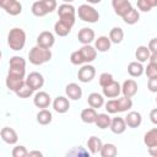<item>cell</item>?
<instances>
[{
    "label": "cell",
    "mask_w": 157,
    "mask_h": 157,
    "mask_svg": "<svg viewBox=\"0 0 157 157\" xmlns=\"http://www.w3.org/2000/svg\"><path fill=\"white\" fill-rule=\"evenodd\" d=\"M31 11H32V13H33L34 16H37V17H43V16H45V15L48 13V11H47V9H45V6H44V4H43L42 0H40V1H34V2L32 4Z\"/></svg>",
    "instance_id": "4dcf8cb0"
},
{
    "label": "cell",
    "mask_w": 157,
    "mask_h": 157,
    "mask_svg": "<svg viewBox=\"0 0 157 157\" xmlns=\"http://www.w3.org/2000/svg\"><path fill=\"white\" fill-rule=\"evenodd\" d=\"M53 108H54V110H55L56 113L64 114V113H66V112L69 110V108H70V102H69V99H67L66 97L59 96V97H56V98L53 101Z\"/></svg>",
    "instance_id": "9a60e30c"
},
{
    "label": "cell",
    "mask_w": 157,
    "mask_h": 157,
    "mask_svg": "<svg viewBox=\"0 0 157 157\" xmlns=\"http://www.w3.org/2000/svg\"><path fill=\"white\" fill-rule=\"evenodd\" d=\"M121 93L124 94V97H128V98L134 97L137 93V83H136V81L132 80V78L125 80L123 86H121Z\"/></svg>",
    "instance_id": "4fadbf2b"
},
{
    "label": "cell",
    "mask_w": 157,
    "mask_h": 157,
    "mask_svg": "<svg viewBox=\"0 0 157 157\" xmlns=\"http://www.w3.org/2000/svg\"><path fill=\"white\" fill-rule=\"evenodd\" d=\"M9 69H17V70H26V60L22 56H12L9 61Z\"/></svg>",
    "instance_id": "d6a6232c"
},
{
    "label": "cell",
    "mask_w": 157,
    "mask_h": 157,
    "mask_svg": "<svg viewBox=\"0 0 157 157\" xmlns=\"http://www.w3.org/2000/svg\"><path fill=\"white\" fill-rule=\"evenodd\" d=\"M137 7H139V10H141L144 12H148L152 9L150 2H148V0H139L137 1Z\"/></svg>",
    "instance_id": "f6af8a7d"
},
{
    "label": "cell",
    "mask_w": 157,
    "mask_h": 157,
    "mask_svg": "<svg viewBox=\"0 0 157 157\" xmlns=\"http://www.w3.org/2000/svg\"><path fill=\"white\" fill-rule=\"evenodd\" d=\"M110 45H112V42L109 39V37H105V36H101L98 37L96 40H94V48L98 52H108L110 49Z\"/></svg>",
    "instance_id": "7402d4cb"
},
{
    "label": "cell",
    "mask_w": 157,
    "mask_h": 157,
    "mask_svg": "<svg viewBox=\"0 0 157 157\" xmlns=\"http://www.w3.org/2000/svg\"><path fill=\"white\" fill-rule=\"evenodd\" d=\"M145 74H146V76H147L148 78L157 76V66H155V65H152V64L148 63L147 67L145 69Z\"/></svg>",
    "instance_id": "7bdbcfd3"
},
{
    "label": "cell",
    "mask_w": 157,
    "mask_h": 157,
    "mask_svg": "<svg viewBox=\"0 0 157 157\" xmlns=\"http://www.w3.org/2000/svg\"><path fill=\"white\" fill-rule=\"evenodd\" d=\"M94 76H96V69H94V66H92L90 64H86V65L81 66V69L77 72L78 81H81L83 83L91 82L94 78Z\"/></svg>",
    "instance_id": "8992f818"
},
{
    "label": "cell",
    "mask_w": 157,
    "mask_h": 157,
    "mask_svg": "<svg viewBox=\"0 0 157 157\" xmlns=\"http://www.w3.org/2000/svg\"><path fill=\"white\" fill-rule=\"evenodd\" d=\"M70 61H71L72 65H82V64L85 63V60H83V58H82V54H81L80 49H78V50H75V52L71 53V55H70Z\"/></svg>",
    "instance_id": "f35d334b"
},
{
    "label": "cell",
    "mask_w": 157,
    "mask_h": 157,
    "mask_svg": "<svg viewBox=\"0 0 157 157\" xmlns=\"http://www.w3.org/2000/svg\"><path fill=\"white\" fill-rule=\"evenodd\" d=\"M148 49L151 54H157V38H152L148 42Z\"/></svg>",
    "instance_id": "7dc6e473"
},
{
    "label": "cell",
    "mask_w": 157,
    "mask_h": 157,
    "mask_svg": "<svg viewBox=\"0 0 157 157\" xmlns=\"http://www.w3.org/2000/svg\"><path fill=\"white\" fill-rule=\"evenodd\" d=\"M99 153L101 157H117L118 150L114 144H104Z\"/></svg>",
    "instance_id": "1f68e13d"
},
{
    "label": "cell",
    "mask_w": 157,
    "mask_h": 157,
    "mask_svg": "<svg viewBox=\"0 0 157 157\" xmlns=\"http://www.w3.org/2000/svg\"><path fill=\"white\" fill-rule=\"evenodd\" d=\"M139 20H140V13H139V11H137L136 9H134V7L123 17V21H124L126 25H135V23L139 22Z\"/></svg>",
    "instance_id": "e575fe53"
},
{
    "label": "cell",
    "mask_w": 157,
    "mask_h": 157,
    "mask_svg": "<svg viewBox=\"0 0 157 157\" xmlns=\"http://www.w3.org/2000/svg\"><path fill=\"white\" fill-rule=\"evenodd\" d=\"M80 117H81V120L83 123H86V124H94L96 120H97L98 114H97L96 109H93V108H85L81 112Z\"/></svg>",
    "instance_id": "44dd1931"
},
{
    "label": "cell",
    "mask_w": 157,
    "mask_h": 157,
    "mask_svg": "<svg viewBox=\"0 0 157 157\" xmlns=\"http://www.w3.org/2000/svg\"><path fill=\"white\" fill-rule=\"evenodd\" d=\"M25 44H26V32L20 27H15L10 29L7 34V45L10 47V49L21 50L23 49Z\"/></svg>",
    "instance_id": "6da1fadb"
},
{
    "label": "cell",
    "mask_w": 157,
    "mask_h": 157,
    "mask_svg": "<svg viewBox=\"0 0 157 157\" xmlns=\"http://www.w3.org/2000/svg\"><path fill=\"white\" fill-rule=\"evenodd\" d=\"M150 120H151L152 124L157 125V108H155L150 112Z\"/></svg>",
    "instance_id": "c3c4849f"
},
{
    "label": "cell",
    "mask_w": 157,
    "mask_h": 157,
    "mask_svg": "<svg viewBox=\"0 0 157 157\" xmlns=\"http://www.w3.org/2000/svg\"><path fill=\"white\" fill-rule=\"evenodd\" d=\"M128 72L131 77H140L145 72V67L139 61H131L128 65Z\"/></svg>",
    "instance_id": "cb8c5ba5"
},
{
    "label": "cell",
    "mask_w": 157,
    "mask_h": 157,
    "mask_svg": "<svg viewBox=\"0 0 157 157\" xmlns=\"http://www.w3.org/2000/svg\"><path fill=\"white\" fill-rule=\"evenodd\" d=\"M103 96L107 98H115L120 94L121 92V86L119 85V82L113 81L110 85H108L107 87H103Z\"/></svg>",
    "instance_id": "e0dca14e"
},
{
    "label": "cell",
    "mask_w": 157,
    "mask_h": 157,
    "mask_svg": "<svg viewBox=\"0 0 157 157\" xmlns=\"http://www.w3.org/2000/svg\"><path fill=\"white\" fill-rule=\"evenodd\" d=\"M125 123H126V125L129 128H132V129L139 128L141 125V123H142V117H141V114L139 112H135V110L129 112L128 115L125 117Z\"/></svg>",
    "instance_id": "ac0fdd59"
},
{
    "label": "cell",
    "mask_w": 157,
    "mask_h": 157,
    "mask_svg": "<svg viewBox=\"0 0 157 157\" xmlns=\"http://www.w3.org/2000/svg\"><path fill=\"white\" fill-rule=\"evenodd\" d=\"M0 135H1V139L4 142L9 144V145H15L18 140V136H17V132L12 129V128H9V126H5L1 129L0 131Z\"/></svg>",
    "instance_id": "2e32d148"
},
{
    "label": "cell",
    "mask_w": 157,
    "mask_h": 157,
    "mask_svg": "<svg viewBox=\"0 0 157 157\" xmlns=\"http://www.w3.org/2000/svg\"><path fill=\"white\" fill-rule=\"evenodd\" d=\"M42 1H43L44 6H45V9H47L48 13L53 12V11L56 9V6H58V4H56V1H55V0H42Z\"/></svg>",
    "instance_id": "ee69618b"
},
{
    "label": "cell",
    "mask_w": 157,
    "mask_h": 157,
    "mask_svg": "<svg viewBox=\"0 0 157 157\" xmlns=\"http://www.w3.org/2000/svg\"><path fill=\"white\" fill-rule=\"evenodd\" d=\"M99 85H101V87L103 88V87H107L108 85H110L113 81H114V78H113V75L112 74H109V72H103V74H101L99 75Z\"/></svg>",
    "instance_id": "74e56055"
},
{
    "label": "cell",
    "mask_w": 157,
    "mask_h": 157,
    "mask_svg": "<svg viewBox=\"0 0 157 157\" xmlns=\"http://www.w3.org/2000/svg\"><path fill=\"white\" fill-rule=\"evenodd\" d=\"M150 56H151V52H150L148 47H146V45L137 47V49L135 52V58L137 59L139 63H145V61L150 60Z\"/></svg>",
    "instance_id": "484cf974"
},
{
    "label": "cell",
    "mask_w": 157,
    "mask_h": 157,
    "mask_svg": "<svg viewBox=\"0 0 157 157\" xmlns=\"http://www.w3.org/2000/svg\"><path fill=\"white\" fill-rule=\"evenodd\" d=\"M26 83V78L25 77H20V76H15V75H10L7 74L6 77V87L12 91V92H17L20 88H22Z\"/></svg>",
    "instance_id": "9c48e42d"
},
{
    "label": "cell",
    "mask_w": 157,
    "mask_h": 157,
    "mask_svg": "<svg viewBox=\"0 0 157 157\" xmlns=\"http://www.w3.org/2000/svg\"><path fill=\"white\" fill-rule=\"evenodd\" d=\"M33 92H34V91L25 83V86H23L22 88H20V90L16 92V94H17L20 98H28V97H31V96L33 94Z\"/></svg>",
    "instance_id": "60d3db41"
},
{
    "label": "cell",
    "mask_w": 157,
    "mask_h": 157,
    "mask_svg": "<svg viewBox=\"0 0 157 157\" xmlns=\"http://www.w3.org/2000/svg\"><path fill=\"white\" fill-rule=\"evenodd\" d=\"M144 144L147 147L157 146V128H153V129L148 130L145 134V136H144Z\"/></svg>",
    "instance_id": "4316f807"
},
{
    "label": "cell",
    "mask_w": 157,
    "mask_h": 157,
    "mask_svg": "<svg viewBox=\"0 0 157 157\" xmlns=\"http://www.w3.org/2000/svg\"><path fill=\"white\" fill-rule=\"evenodd\" d=\"M126 123H125V119L121 118V117H115L112 119V123H110V130L117 134V135H120L123 134L125 130H126Z\"/></svg>",
    "instance_id": "d6986e66"
},
{
    "label": "cell",
    "mask_w": 157,
    "mask_h": 157,
    "mask_svg": "<svg viewBox=\"0 0 157 157\" xmlns=\"http://www.w3.org/2000/svg\"><path fill=\"white\" fill-rule=\"evenodd\" d=\"M70 31H71V27L67 26L65 22H63L60 20L58 22H55V25H54V32L59 37H66L70 33Z\"/></svg>",
    "instance_id": "83f0119b"
},
{
    "label": "cell",
    "mask_w": 157,
    "mask_h": 157,
    "mask_svg": "<svg viewBox=\"0 0 157 157\" xmlns=\"http://www.w3.org/2000/svg\"><path fill=\"white\" fill-rule=\"evenodd\" d=\"M66 157H91V155H90L88 150H86L85 147L76 146V147H72L66 153Z\"/></svg>",
    "instance_id": "836d02e7"
},
{
    "label": "cell",
    "mask_w": 157,
    "mask_h": 157,
    "mask_svg": "<svg viewBox=\"0 0 157 157\" xmlns=\"http://www.w3.org/2000/svg\"><path fill=\"white\" fill-rule=\"evenodd\" d=\"M117 103H118V110L119 112H128L132 107L131 98H128V97H124V96L121 98H118Z\"/></svg>",
    "instance_id": "8d00e7d4"
},
{
    "label": "cell",
    "mask_w": 157,
    "mask_h": 157,
    "mask_svg": "<svg viewBox=\"0 0 157 157\" xmlns=\"http://www.w3.org/2000/svg\"><path fill=\"white\" fill-rule=\"evenodd\" d=\"M27 157H44V156H43V153H42L40 151L33 150V151H29V152H28V156H27Z\"/></svg>",
    "instance_id": "681fc988"
},
{
    "label": "cell",
    "mask_w": 157,
    "mask_h": 157,
    "mask_svg": "<svg viewBox=\"0 0 157 157\" xmlns=\"http://www.w3.org/2000/svg\"><path fill=\"white\" fill-rule=\"evenodd\" d=\"M52 119H53V115L52 113L48 110V109H40L37 114V121L38 124L40 125H48L52 123Z\"/></svg>",
    "instance_id": "f546056e"
},
{
    "label": "cell",
    "mask_w": 157,
    "mask_h": 157,
    "mask_svg": "<svg viewBox=\"0 0 157 157\" xmlns=\"http://www.w3.org/2000/svg\"><path fill=\"white\" fill-rule=\"evenodd\" d=\"M112 6L114 9V12L120 17H124L132 9L131 2L128 1V0H113Z\"/></svg>",
    "instance_id": "30bf717a"
},
{
    "label": "cell",
    "mask_w": 157,
    "mask_h": 157,
    "mask_svg": "<svg viewBox=\"0 0 157 157\" xmlns=\"http://www.w3.org/2000/svg\"><path fill=\"white\" fill-rule=\"evenodd\" d=\"M0 6L6 11V13L11 16H17L22 12V5L17 0H2Z\"/></svg>",
    "instance_id": "5b68a950"
},
{
    "label": "cell",
    "mask_w": 157,
    "mask_h": 157,
    "mask_svg": "<svg viewBox=\"0 0 157 157\" xmlns=\"http://www.w3.org/2000/svg\"><path fill=\"white\" fill-rule=\"evenodd\" d=\"M148 153H150V156H152V157H157V146H151V147H148Z\"/></svg>",
    "instance_id": "f907efd6"
},
{
    "label": "cell",
    "mask_w": 157,
    "mask_h": 157,
    "mask_svg": "<svg viewBox=\"0 0 157 157\" xmlns=\"http://www.w3.org/2000/svg\"><path fill=\"white\" fill-rule=\"evenodd\" d=\"M81 54H82V58L85 60V63H92L93 60H96L97 58V50L92 45H83L81 49H80Z\"/></svg>",
    "instance_id": "ffe728a7"
},
{
    "label": "cell",
    "mask_w": 157,
    "mask_h": 157,
    "mask_svg": "<svg viewBox=\"0 0 157 157\" xmlns=\"http://www.w3.org/2000/svg\"><path fill=\"white\" fill-rule=\"evenodd\" d=\"M94 31L92 28H88V27H83L80 29L78 34H77V38H78V42L82 43L83 45H90L91 42L94 40Z\"/></svg>",
    "instance_id": "7c38bea8"
},
{
    "label": "cell",
    "mask_w": 157,
    "mask_h": 157,
    "mask_svg": "<svg viewBox=\"0 0 157 157\" xmlns=\"http://www.w3.org/2000/svg\"><path fill=\"white\" fill-rule=\"evenodd\" d=\"M54 42H55L54 34L49 31H43L37 37V45L44 49H50L54 45Z\"/></svg>",
    "instance_id": "ba28073f"
},
{
    "label": "cell",
    "mask_w": 157,
    "mask_h": 157,
    "mask_svg": "<svg viewBox=\"0 0 157 157\" xmlns=\"http://www.w3.org/2000/svg\"><path fill=\"white\" fill-rule=\"evenodd\" d=\"M75 13L76 10L71 4H61L58 9V16L60 21L65 22L70 27H72L75 23Z\"/></svg>",
    "instance_id": "277c9868"
},
{
    "label": "cell",
    "mask_w": 157,
    "mask_h": 157,
    "mask_svg": "<svg viewBox=\"0 0 157 157\" xmlns=\"http://www.w3.org/2000/svg\"><path fill=\"white\" fill-rule=\"evenodd\" d=\"M28 59H29L31 64L38 66V65H42L44 63H48L52 59V52H50V49H44V48L36 45L29 50Z\"/></svg>",
    "instance_id": "7a4b0ae2"
},
{
    "label": "cell",
    "mask_w": 157,
    "mask_h": 157,
    "mask_svg": "<svg viewBox=\"0 0 157 157\" xmlns=\"http://www.w3.org/2000/svg\"><path fill=\"white\" fill-rule=\"evenodd\" d=\"M12 157H27L28 156V151L25 146L22 145H17L12 148V152H11Z\"/></svg>",
    "instance_id": "ab89813d"
},
{
    "label": "cell",
    "mask_w": 157,
    "mask_h": 157,
    "mask_svg": "<svg viewBox=\"0 0 157 157\" xmlns=\"http://www.w3.org/2000/svg\"><path fill=\"white\" fill-rule=\"evenodd\" d=\"M87 102H88V105L93 109H97V108H101L103 104H104V97L97 92H93L91 94H88V98H87Z\"/></svg>",
    "instance_id": "603a6c76"
},
{
    "label": "cell",
    "mask_w": 157,
    "mask_h": 157,
    "mask_svg": "<svg viewBox=\"0 0 157 157\" xmlns=\"http://www.w3.org/2000/svg\"><path fill=\"white\" fill-rule=\"evenodd\" d=\"M26 85L28 87H31L33 91H37V90H39V88L43 87V85H44V77H43L42 74H39L37 71H33L29 75H27V77H26Z\"/></svg>",
    "instance_id": "52a82bcc"
},
{
    "label": "cell",
    "mask_w": 157,
    "mask_h": 157,
    "mask_svg": "<svg viewBox=\"0 0 157 157\" xmlns=\"http://www.w3.org/2000/svg\"><path fill=\"white\" fill-rule=\"evenodd\" d=\"M156 103H157V97H156Z\"/></svg>",
    "instance_id": "f5cc1de1"
},
{
    "label": "cell",
    "mask_w": 157,
    "mask_h": 157,
    "mask_svg": "<svg viewBox=\"0 0 157 157\" xmlns=\"http://www.w3.org/2000/svg\"><path fill=\"white\" fill-rule=\"evenodd\" d=\"M110 123H112V118L108 114H105V113H101V114H98L97 120H96L94 124L99 129H107V128L110 126Z\"/></svg>",
    "instance_id": "d590c367"
},
{
    "label": "cell",
    "mask_w": 157,
    "mask_h": 157,
    "mask_svg": "<svg viewBox=\"0 0 157 157\" xmlns=\"http://www.w3.org/2000/svg\"><path fill=\"white\" fill-rule=\"evenodd\" d=\"M33 103L37 108H40V109H47L50 104V96L44 92V91H39L34 94V98H33Z\"/></svg>",
    "instance_id": "8fae6325"
},
{
    "label": "cell",
    "mask_w": 157,
    "mask_h": 157,
    "mask_svg": "<svg viewBox=\"0 0 157 157\" xmlns=\"http://www.w3.org/2000/svg\"><path fill=\"white\" fill-rule=\"evenodd\" d=\"M65 93H66V97L69 99H72V101H77L82 97V88L75 83V82H71L69 85H66L65 87Z\"/></svg>",
    "instance_id": "5bb4252c"
},
{
    "label": "cell",
    "mask_w": 157,
    "mask_h": 157,
    "mask_svg": "<svg viewBox=\"0 0 157 157\" xmlns=\"http://www.w3.org/2000/svg\"><path fill=\"white\" fill-rule=\"evenodd\" d=\"M147 87H148L150 92L157 93V76L148 78V82H147Z\"/></svg>",
    "instance_id": "bcb514c9"
},
{
    "label": "cell",
    "mask_w": 157,
    "mask_h": 157,
    "mask_svg": "<svg viewBox=\"0 0 157 157\" xmlns=\"http://www.w3.org/2000/svg\"><path fill=\"white\" fill-rule=\"evenodd\" d=\"M104 107H105V110H107L109 114H115V113L119 112V110H118L117 99H109V101L104 104Z\"/></svg>",
    "instance_id": "b9f144b4"
},
{
    "label": "cell",
    "mask_w": 157,
    "mask_h": 157,
    "mask_svg": "<svg viewBox=\"0 0 157 157\" xmlns=\"http://www.w3.org/2000/svg\"><path fill=\"white\" fill-rule=\"evenodd\" d=\"M77 13H78V17L80 20H82L83 22H88V23H96L98 22L99 20V13L98 11L88 5V4H82L78 6V10H77Z\"/></svg>",
    "instance_id": "3957f363"
},
{
    "label": "cell",
    "mask_w": 157,
    "mask_h": 157,
    "mask_svg": "<svg viewBox=\"0 0 157 157\" xmlns=\"http://www.w3.org/2000/svg\"><path fill=\"white\" fill-rule=\"evenodd\" d=\"M150 64H152V65H155V66H157V54H151V56H150Z\"/></svg>",
    "instance_id": "816d5d0a"
},
{
    "label": "cell",
    "mask_w": 157,
    "mask_h": 157,
    "mask_svg": "<svg viewBox=\"0 0 157 157\" xmlns=\"http://www.w3.org/2000/svg\"><path fill=\"white\" fill-rule=\"evenodd\" d=\"M109 39L112 43L119 44L124 39V31L120 27H113L109 32Z\"/></svg>",
    "instance_id": "f1b7e54d"
},
{
    "label": "cell",
    "mask_w": 157,
    "mask_h": 157,
    "mask_svg": "<svg viewBox=\"0 0 157 157\" xmlns=\"http://www.w3.org/2000/svg\"><path fill=\"white\" fill-rule=\"evenodd\" d=\"M87 147H88V151L91 153H98V152H101V150L103 147V142H102V140L99 137L91 136L87 140Z\"/></svg>",
    "instance_id": "d4e9b609"
}]
</instances>
